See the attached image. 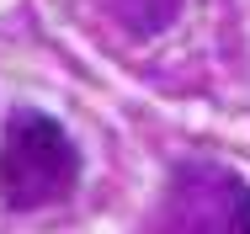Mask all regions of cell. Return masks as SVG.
<instances>
[{
    "mask_svg": "<svg viewBox=\"0 0 250 234\" xmlns=\"http://www.w3.org/2000/svg\"><path fill=\"white\" fill-rule=\"evenodd\" d=\"M80 181V149L48 112H11L0 139V197L11 208L64 202Z\"/></svg>",
    "mask_w": 250,
    "mask_h": 234,
    "instance_id": "cell-1",
    "label": "cell"
},
{
    "mask_svg": "<svg viewBox=\"0 0 250 234\" xmlns=\"http://www.w3.org/2000/svg\"><path fill=\"white\" fill-rule=\"evenodd\" d=\"M160 229H250V187L229 165L187 160L170 170L160 202Z\"/></svg>",
    "mask_w": 250,
    "mask_h": 234,
    "instance_id": "cell-2",
    "label": "cell"
},
{
    "mask_svg": "<svg viewBox=\"0 0 250 234\" xmlns=\"http://www.w3.org/2000/svg\"><path fill=\"white\" fill-rule=\"evenodd\" d=\"M106 11H112V21L123 27V32H133V38H154V32H165L176 16H181V0H101Z\"/></svg>",
    "mask_w": 250,
    "mask_h": 234,
    "instance_id": "cell-3",
    "label": "cell"
}]
</instances>
